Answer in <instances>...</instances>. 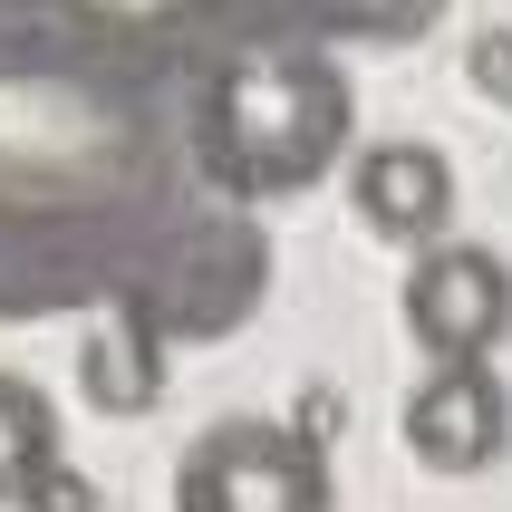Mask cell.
<instances>
[{
  "label": "cell",
  "instance_id": "1",
  "mask_svg": "<svg viewBox=\"0 0 512 512\" xmlns=\"http://www.w3.org/2000/svg\"><path fill=\"white\" fill-rule=\"evenodd\" d=\"M155 68L174 58L0 20V319L126 300L194 348L261 310L271 242L194 174Z\"/></svg>",
  "mask_w": 512,
  "mask_h": 512
},
{
  "label": "cell",
  "instance_id": "2",
  "mask_svg": "<svg viewBox=\"0 0 512 512\" xmlns=\"http://www.w3.org/2000/svg\"><path fill=\"white\" fill-rule=\"evenodd\" d=\"M358 145L348 68L310 39H223L194 58L184 87V155L223 203L261 213L329 184Z\"/></svg>",
  "mask_w": 512,
  "mask_h": 512
},
{
  "label": "cell",
  "instance_id": "3",
  "mask_svg": "<svg viewBox=\"0 0 512 512\" xmlns=\"http://www.w3.org/2000/svg\"><path fill=\"white\" fill-rule=\"evenodd\" d=\"M174 512H339L329 445L281 416H223L174 455Z\"/></svg>",
  "mask_w": 512,
  "mask_h": 512
},
{
  "label": "cell",
  "instance_id": "4",
  "mask_svg": "<svg viewBox=\"0 0 512 512\" xmlns=\"http://www.w3.org/2000/svg\"><path fill=\"white\" fill-rule=\"evenodd\" d=\"M406 339L426 358H493L512 339V261L484 242H426L416 271H406Z\"/></svg>",
  "mask_w": 512,
  "mask_h": 512
},
{
  "label": "cell",
  "instance_id": "5",
  "mask_svg": "<svg viewBox=\"0 0 512 512\" xmlns=\"http://www.w3.org/2000/svg\"><path fill=\"white\" fill-rule=\"evenodd\" d=\"M397 435L426 474H484L512 445V387L493 377V358H435V377L406 387Z\"/></svg>",
  "mask_w": 512,
  "mask_h": 512
},
{
  "label": "cell",
  "instance_id": "6",
  "mask_svg": "<svg viewBox=\"0 0 512 512\" xmlns=\"http://www.w3.org/2000/svg\"><path fill=\"white\" fill-rule=\"evenodd\" d=\"M348 213L377 232V242H406L426 252L455 232V165L416 136H377V145H348Z\"/></svg>",
  "mask_w": 512,
  "mask_h": 512
},
{
  "label": "cell",
  "instance_id": "7",
  "mask_svg": "<svg viewBox=\"0 0 512 512\" xmlns=\"http://www.w3.org/2000/svg\"><path fill=\"white\" fill-rule=\"evenodd\" d=\"M445 0H203V29L223 39H377V49H406L416 29H435ZM213 39V49H223Z\"/></svg>",
  "mask_w": 512,
  "mask_h": 512
},
{
  "label": "cell",
  "instance_id": "8",
  "mask_svg": "<svg viewBox=\"0 0 512 512\" xmlns=\"http://www.w3.org/2000/svg\"><path fill=\"white\" fill-rule=\"evenodd\" d=\"M165 329L145 310H126V300H107V310H87V339H78V397L97 406V416H155L165 406Z\"/></svg>",
  "mask_w": 512,
  "mask_h": 512
},
{
  "label": "cell",
  "instance_id": "9",
  "mask_svg": "<svg viewBox=\"0 0 512 512\" xmlns=\"http://www.w3.org/2000/svg\"><path fill=\"white\" fill-rule=\"evenodd\" d=\"M68 29L107 39V49H136V58H174L184 39L203 29V0H49Z\"/></svg>",
  "mask_w": 512,
  "mask_h": 512
},
{
  "label": "cell",
  "instance_id": "10",
  "mask_svg": "<svg viewBox=\"0 0 512 512\" xmlns=\"http://www.w3.org/2000/svg\"><path fill=\"white\" fill-rule=\"evenodd\" d=\"M58 464V406L49 387H29V377L0 368V512H20V493L39 484Z\"/></svg>",
  "mask_w": 512,
  "mask_h": 512
},
{
  "label": "cell",
  "instance_id": "11",
  "mask_svg": "<svg viewBox=\"0 0 512 512\" xmlns=\"http://www.w3.org/2000/svg\"><path fill=\"white\" fill-rule=\"evenodd\" d=\"M20 512H107V493H97V484H87V474H78V464L58 455L49 474H39V484L20 493Z\"/></svg>",
  "mask_w": 512,
  "mask_h": 512
},
{
  "label": "cell",
  "instance_id": "12",
  "mask_svg": "<svg viewBox=\"0 0 512 512\" xmlns=\"http://www.w3.org/2000/svg\"><path fill=\"white\" fill-rule=\"evenodd\" d=\"M464 68H474L484 97H503V107H512V29H474V39H464Z\"/></svg>",
  "mask_w": 512,
  "mask_h": 512
}]
</instances>
